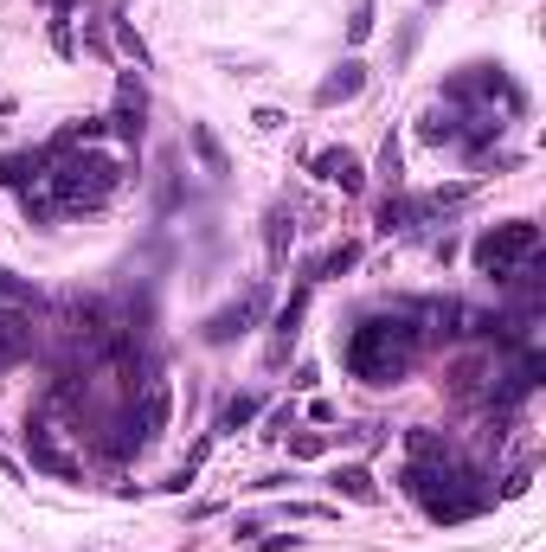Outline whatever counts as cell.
<instances>
[{"label":"cell","mask_w":546,"mask_h":552,"mask_svg":"<svg viewBox=\"0 0 546 552\" xmlns=\"http://www.w3.org/2000/svg\"><path fill=\"white\" fill-rule=\"evenodd\" d=\"M257 411H264V405H257V392H232V398H225V411H219V431H245Z\"/></svg>","instance_id":"obj_17"},{"label":"cell","mask_w":546,"mask_h":552,"mask_svg":"<svg viewBox=\"0 0 546 552\" xmlns=\"http://www.w3.org/2000/svg\"><path fill=\"white\" fill-rule=\"evenodd\" d=\"M328 488L347 495V501H360V508H373V501H379V482H373L367 463H335V469H328Z\"/></svg>","instance_id":"obj_12"},{"label":"cell","mask_w":546,"mask_h":552,"mask_svg":"<svg viewBox=\"0 0 546 552\" xmlns=\"http://www.w3.org/2000/svg\"><path fill=\"white\" fill-rule=\"evenodd\" d=\"M168 418H174V386L148 366V379H142V392H135V405H129V418H123V431L129 443L142 450V443H155L161 431H168Z\"/></svg>","instance_id":"obj_5"},{"label":"cell","mask_w":546,"mask_h":552,"mask_svg":"<svg viewBox=\"0 0 546 552\" xmlns=\"http://www.w3.org/2000/svg\"><path fill=\"white\" fill-rule=\"evenodd\" d=\"M290 456H302V463H315V456H322V437H315V431H296V437H290Z\"/></svg>","instance_id":"obj_20"},{"label":"cell","mask_w":546,"mask_h":552,"mask_svg":"<svg viewBox=\"0 0 546 552\" xmlns=\"http://www.w3.org/2000/svg\"><path fill=\"white\" fill-rule=\"evenodd\" d=\"M309 167H315V180H328V187H341V193H360V187H367V167H360L354 148H322Z\"/></svg>","instance_id":"obj_9"},{"label":"cell","mask_w":546,"mask_h":552,"mask_svg":"<svg viewBox=\"0 0 546 552\" xmlns=\"http://www.w3.org/2000/svg\"><path fill=\"white\" fill-rule=\"evenodd\" d=\"M360 90H367V65H360V58H341V65L322 78V90H315V103H322V110H335V103H354Z\"/></svg>","instance_id":"obj_10"},{"label":"cell","mask_w":546,"mask_h":552,"mask_svg":"<svg viewBox=\"0 0 546 552\" xmlns=\"http://www.w3.org/2000/svg\"><path fill=\"white\" fill-rule=\"evenodd\" d=\"M399 488L418 501L431 520H469V514H482L495 501V488H489V475L482 469H469L463 456H457V443L450 450H437V456H412L405 463V475H399Z\"/></svg>","instance_id":"obj_2"},{"label":"cell","mask_w":546,"mask_h":552,"mask_svg":"<svg viewBox=\"0 0 546 552\" xmlns=\"http://www.w3.org/2000/svg\"><path fill=\"white\" fill-rule=\"evenodd\" d=\"M302 315H309V283H302L296 296L277 309V321H270V328H277V334H270V360H283V354H290V341L302 334Z\"/></svg>","instance_id":"obj_13"},{"label":"cell","mask_w":546,"mask_h":552,"mask_svg":"<svg viewBox=\"0 0 546 552\" xmlns=\"http://www.w3.org/2000/svg\"><path fill=\"white\" fill-rule=\"evenodd\" d=\"M270 232H264V244H270V270H283V257H290V238H296V225H290V206H270Z\"/></svg>","instance_id":"obj_15"},{"label":"cell","mask_w":546,"mask_h":552,"mask_svg":"<svg viewBox=\"0 0 546 552\" xmlns=\"http://www.w3.org/2000/svg\"><path fill=\"white\" fill-rule=\"evenodd\" d=\"M379 174L399 187V142H392V135H386V148H379Z\"/></svg>","instance_id":"obj_21"},{"label":"cell","mask_w":546,"mask_h":552,"mask_svg":"<svg viewBox=\"0 0 546 552\" xmlns=\"http://www.w3.org/2000/svg\"><path fill=\"white\" fill-rule=\"evenodd\" d=\"M142 116H148L142 84H135V71H123V84H116V116H103V129H110L123 148H135L142 142Z\"/></svg>","instance_id":"obj_7"},{"label":"cell","mask_w":546,"mask_h":552,"mask_svg":"<svg viewBox=\"0 0 546 552\" xmlns=\"http://www.w3.org/2000/svg\"><path fill=\"white\" fill-rule=\"evenodd\" d=\"M45 187L58 193L65 212H90L123 187V167L110 155H97V148H52L45 142Z\"/></svg>","instance_id":"obj_3"},{"label":"cell","mask_w":546,"mask_h":552,"mask_svg":"<svg viewBox=\"0 0 546 552\" xmlns=\"http://www.w3.org/2000/svg\"><path fill=\"white\" fill-rule=\"evenodd\" d=\"M373 33V0H354V13H347V45H367Z\"/></svg>","instance_id":"obj_19"},{"label":"cell","mask_w":546,"mask_h":552,"mask_svg":"<svg viewBox=\"0 0 546 552\" xmlns=\"http://www.w3.org/2000/svg\"><path fill=\"white\" fill-rule=\"evenodd\" d=\"M424 309H431V302H399L392 315L354 321V334H347V347H341L347 373L367 379V386H392V379H405L418 366V354H424V328H418Z\"/></svg>","instance_id":"obj_1"},{"label":"cell","mask_w":546,"mask_h":552,"mask_svg":"<svg viewBox=\"0 0 546 552\" xmlns=\"http://www.w3.org/2000/svg\"><path fill=\"white\" fill-rule=\"evenodd\" d=\"M431 7H437V0H431Z\"/></svg>","instance_id":"obj_22"},{"label":"cell","mask_w":546,"mask_h":552,"mask_svg":"<svg viewBox=\"0 0 546 552\" xmlns=\"http://www.w3.org/2000/svg\"><path fill=\"white\" fill-rule=\"evenodd\" d=\"M45 174V148H33V155H0V180H7V187H33V180Z\"/></svg>","instance_id":"obj_14"},{"label":"cell","mask_w":546,"mask_h":552,"mask_svg":"<svg viewBox=\"0 0 546 552\" xmlns=\"http://www.w3.org/2000/svg\"><path fill=\"white\" fill-rule=\"evenodd\" d=\"M354 264H360V244H335L322 264H309V276H341V270H354Z\"/></svg>","instance_id":"obj_18"},{"label":"cell","mask_w":546,"mask_h":552,"mask_svg":"<svg viewBox=\"0 0 546 552\" xmlns=\"http://www.w3.org/2000/svg\"><path fill=\"white\" fill-rule=\"evenodd\" d=\"M187 148L200 155V167H206V174H225V148H219V135H212L206 122H193V129H187Z\"/></svg>","instance_id":"obj_16"},{"label":"cell","mask_w":546,"mask_h":552,"mask_svg":"<svg viewBox=\"0 0 546 552\" xmlns=\"http://www.w3.org/2000/svg\"><path fill=\"white\" fill-rule=\"evenodd\" d=\"M534 257H540V225L534 219H502L469 244V264L482 276H495V283H508V276L521 264H534Z\"/></svg>","instance_id":"obj_4"},{"label":"cell","mask_w":546,"mask_h":552,"mask_svg":"<svg viewBox=\"0 0 546 552\" xmlns=\"http://www.w3.org/2000/svg\"><path fill=\"white\" fill-rule=\"evenodd\" d=\"M264 302H270V289H264V283H257L251 296L225 302L219 315H206V321H200V341H206V347H225V341H238V334H251V321L264 315Z\"/></svg>","instance_id":"obj_6"},{"label":"cell","mask_w":546,"mask_h":552,"mask_svg":"<svg viewBox=\"0 0 546 552\" xmlns=\"http://www.w3.org/2000/svg\"><path fill=\"white\" fill-rule=\"evenodd\" d=\"M457 135H463V110H457V103H444V97H437L431 103V110H424L418 116V142H431V148H457Z\"/></svg>","instance_id":"obj_11"},{"label":"cell","mask_w":546,"mask_h":552,"mask_svg":"<svg viewBox=\"0 0 546 552\" xmlns=\"http://www.w3.org/2000/svg\"><path fill=\"white\" fill-rule=\"evenodd\" d=\"M26 463H33L39 475H58V482H78V475H84V463H78V456H65V450H58L45 424H26Z\"/></svg>","instance_id":"obj_8"}]
</instances>
